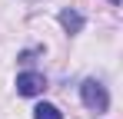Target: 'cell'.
<instances>
[{"label":"cell","instance_id":"obj_2","mask_svg":"<svg viewBox=\"0 0 123 119\" xmlns=\"http://www.w3.org/2000/svg\"><path fill=\"white\" fill-rule=\"evenodd\" d=\"M43 89H47L43 73H20V76H17V93H20V96H40Z\"/></svg>","mask_w":123,"mask_h":119},{"label":"cell","instance_id":"obj_1","mask_svg":"<svg viewBox=\"0 0 123 119\" xmlns=\"http://www.w3.org/2000/svg\"><path fill=\"white\" fill-rule=\"evenodd\" d=\"M80 99L86 109H93V113H103L106 106H110V96H106V86H103L100 79H83L80 86Z\"/></svg>","mask_w":123,"mask_h":119},{"label":"cell","instance_id":"obj_4","mask_svg":"<svg viewBox=\"0 0 123 119\" xmlns=\"http://www.w3.org/2000/svg\"><path fill=\"white\" fill-rule=\"evenodd\" d=\"M33 119H63V113L57 106H50V103H40V106L33 109Z\"/></svg>","mask_w":123,"mask_h":119},{"label":"cell","instance_id":"obj_3","mask_svg":"<svg viewBox=\"0 0 123 119\" xmlns=\"http://www.w3.org/2000/svg\"><path fill=\"white\" fill-rule=\"evenodd\" d=\"M60 23L67 33H80L83 30V17L77 13V10H60Z\"/></svg>","mask_w":123,"mask_h":119}]
</instances>
